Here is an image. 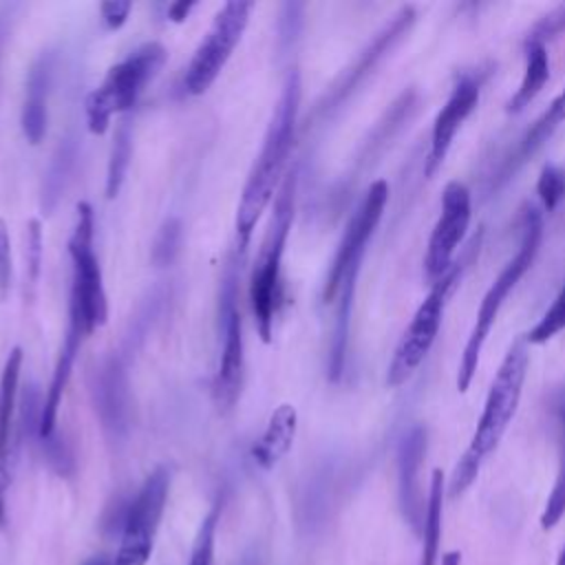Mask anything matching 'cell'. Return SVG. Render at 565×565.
I'll return each mask as SVG.
<instances>
[{"mask_svg": "<svg viewBox=\"0 0 565 565\" xmlns=\"http://www.w3.org/2000/svg\"><path fill=\"white\" fill-rule=\"evenodd\" d=\"M300 73L291 68L285 77L280 97L274 106L267 132L263 137L260 152L247 174V181L241 192V201L236 207V234L238 247L245 249L249 243L252 230L256 227L265 207L274 201L276 188L282 183V172L296 139L298 110H300Z\"/></svg>", "mask_w": 565, "mask_h": 565, "instance_id": "6da1fadb", "label": "cell"}, {"mask_svg": "<svg viewBox=\"0 0 565 565\" xmlns=\"http://www.w3.org/2000/svg\"><path fill=\"white\" fill-rule=\"evenodd\" d=\"M530 369V349L525 338H516L508 353L503 355L499 371L488 388L481 415L477 419V428L470 437L468 448L459 457L446 492L450 499H457L463 494L472 481L477 479L483 461L497 450L499 441L503 439L508 426L512 424L521 395H523V384L527 377Z\"/></svg>", "mask_w": 565, "mask_h": 565, "instance_id": "7a4b0ae2", "label": "cell"}, {"mask_svg": "<svg viewBox=\"0 0 565 565\" xmlns=\"http://www.w3.org/2000/svg\"><path fill=\"white\" fill-rule=\"evenodd\" d=\"M298 192V168H291L274 199V212L260 243L249 280V305L263 342L271 340L274 322L282 302V254L294 221Z\"/></svg>", "mask_w": 565, "mask_h": 565, "instance_id": "3957f363", "label": "cell"}, {"mask_svg": "<svg viewBox=\"0 0 565 565\" xmlns=\"http://www.w3.org/2000/svg\"><path fill=\"white\" fill-rule=\"evenodd\" d=\"M541 236H543V218L536 207H530L523 216V227H521V241L512 258L503 265V269L497 274V278L490 282L488 291L483 294L475 324L470 329V335L466 340V347L461 351V360L457 366V391L466 393L475 380L477 366L481 351L486 347V340L499 318L501 307L505 305L510 291L516 287V282L525 276V271L532 267L539 247H541Z\"/></svg>", "mask_w": 565, "mask_h": 565, "instance_id": "277c9868", "label": "cell"}, {"mask_svg": "<svg viewBox=\"0 0 565 565\" xmlns=\"http://www.w3.org/2000/svg\"><path fill=\"white\" fill-rule=\"evenodd\" d=\"M168 60V51L159 42H146L113 64L102 84L86 97V124L93 135H104L110 117L135 106L137 97L154 79Z\"/></svg>", "mask_w": 565, "mask_h": 565, "instance_id": "5b68a950", "label": "cell"}, {"mask_svg": "<svg viewBox=\"0 0 565 565\" xmlns=\"http://www.w3.org/2000/svg\"><path fill=\"white\" fill-rule=\"evenodd\" d=\"M93 207L82 201L77 203L75 227L68 238L71 254V296H68V318L77 320L86 335L106 324L108 318V300L104 289V278L99 269V260L93 247Z\"/></svg>", "mask_w": 565, "mask_h": 565, "instance_id": "8992f818", "label": "cell"}, {"mask_svg": "<svg viewBox=\"0 0 565 565\" xmlns=\"http://www.w3.org/2000/svg\"><path fill=\"white\" fill-rule=\"evenodd\" d=\"M245 377L243 318L238 309V269L230 260L218 289V364L212 380V395L218 411H230L241 397Z\"/></svg>", "mask_w": 565, "mask_h": 565, "instance_id": "52a82bcc", "label": "cell"}, {"mask_svg": "<svg viewBox=\"0 0 565 565\" xmlns=\"http://www.w3.org/2000/svg\"><path fill=\"white\" fill-rule=\"evenodd\" d=\"M459 265L461 263H455L441 280L430 285V291L419 302L408 327L397 340L393 358L386 369V384L391 388L406 384L413 377V373L419 369V364L426 360L428 351L433 349L444 320V309H446L450 289L459 278Z\"/></svg>", "mask_w": 565, "mask_h": 565, "instance_id": "ba28073f", "label": "cell"}, {"mask_svg": "<svg viewBox=\"0 0 565 565\" xmlns=\"http://www.w3.org/2000/svg\"><path fill=\"white\" fill-rule=\"evenodd\" d=\"M170 470L157 466L128 503L121 519V539L113 565H146L168 503Z\"/></svg>", "mask_w": 565, "mask_h": 565, "instance_id": "9c48e42d", "label": "cell"}, {"mask_svg": "<svg viewBox=\"0 0 565 565\" xmlns=\"http://www.w3.org/2000/svg\"><path fill=\"white\" fill-rule=\"evenodd\" d=\"M252 9L254 2L247 0H230L218 9L185 68L183 90L188 95H203L218 77L247 29Z\"/></svg>", "mask_w": 565, "mask_h": 565, "instance_id": "30bf717a", "label": "cell"}, {"mask_svg": "<svg viewBox=\"0 0 565 565\" xmlns=\"http://www.w3.org/2000/svg\"><path fill=\"white\" fill-rule=\"evenodd\" d=\"M386 203H388V183L384 179H377L366 188L358 210L351 214V218L344 227V234L335 247L333 260H331L327 278H324V287H322L324 302L335 300V294H338L340 285L344 282V278L360 274V265H362L366 245L384 214Z\"/></svg>", "mask_w": 565, "mask_h": 565, "instance_id": "8fae6325", "label": "cell"}, {"mask_svg": "<svg viewBox=\"0 0 565 565\" xmlns=\"http://www.w3.org/2000/svg\"><path fill=\"white\" fill-rule=\"evenodd\" d=\"M472 218V196L461 181H448L441 192L439 216L428 236L424 254V276L433 285L441 280L450 267L452 258L461 247Z\"/></svg>", "mask_w": 565, "mask_h": 565, "instance_id": "7c38bea8", "label": "cell"}, {"mask_svg": "<svg viewBox=\"0 0 565 565\" xmlns=\"http://www.w3.org/2000/svg\"><path fill=\"white\" fill-rule=\"evenodd\" d=\"M88 393L104 435L110 441L126 439L132 426V393L124 360L117 353L95 362L88 373Z\"/></svg>", "mask_w": 565, "mask_h": 565, "instance_id": "4fadbf2b", "label": "cell"}, {"mask_svg": "<svg viewBox=\"0 0 565 565\" xmlns=\"http://www.w3.org/2000/svg\"><path fill=\"white\" fill-rule=\"evenodd\" d=\"M415 22V11L413 7H404L399 9L391 22L375 33V38L360 51V55L351 62L349 68H344V73L333 82V86L322 95V99L316 104L313 117H327L333 110H338L353 90H358V86L373 73V68L384 60V55L408 33V29Z\"/></svg>", "mask_w": 565, "mask_h": 565, "instance_id": "5bb4252c", "label": "cell"}, {"mask_svg": "<svg viewBox=\"0 0 565 565\" xmlns=\"http://www.w3.org/2000/svg\"><path fill=\"white\" fill-rule=\"evenodd\" d=\"M479 95H481V86H479V79H475L472 75H461L455 82V86L450 88L448 99L444 102V106L439 108V113L435 115V121H433L430 148H428V157H426V166H424L426 177H433L441 168L463 121L479 106Z\"/></svg>", "mask_w": 565, "mask_h": 565, "instance_id": "9a60e30c", "label": "cell"}, {"mask_svg": "<svg viewBox=\"0 0 565 565\" xmlns=\"http://www.w3.org/2000/svg\"><path fill=\"white\" fill-rule=\"evenodd\" d=\"M426 455V430L413 426L397 446V503L402 519L415 536L424 532L426 499L422 490V463Z\"/></svg>", "mask_w": 565, "mask_h": 565, "instance_id": "2e32d148", "label": "cell"}, {"mask_svg": "<svg viewBox=\"0 0 565 565\" xmlns=\"http://www.w3.org/2000/svg\"><path fill=\"white\" fill-rule=\"evenodd\" d=\"M20 369H22V349L13 347L4 360V369L0 375V527H4L7 523V494L11 486L13 422H15Z\"/></svg>", "mask_w": 565, "mask_h": 565, "instance_id": "e0dca14e", "label": "cell"}, {"mask_svg": "<svg viewBox=\"0 0 565 565\" xmlns=\"http://www.w3.org/2000/svg\"><path fill=\"white\" fill-rule=\"evenodd\" d=\"M53 51H42L29 73L24 84V102L20 113L22 132L29 143L38 146L46 135L49 124V93H51V79H53Z\"/></svg>", "mask_w": 565, "mask_h": 565, "instance_id": "ac0fdd59", "label": "cell"}, {"mask_svg": "<svg viewBox=\"0 0 565 565\" xmlns=\"http://www.w3.org/2000/svg\"><path fill=\"white\" fill-rule=\"evenodd\" d=\"M298 428V415L291 404H280L271 415L260 435V439L252 448V457L260 468H274L291 448Z\"/></svg>", "mask_w": 565, "mask_h": 565, "instance_id": "d6986e66", "label": "cell"}, {"mask_svg": "<svg viewBox=\"0 0 565 565\" xmlns=\"http://www.w3.org/2000/svg\"><path fill=\"white\" fill-rule=\"evenodd\" d=\"M563 121H565V84L558 90V95L550 102V106L534 119V124L519 139L516 148L512 150L510 159L503 166V179L512 177V172H516L558 130Z\"/></svg>", "mask_w": 565, "mask_h": 565, "instance_id": "ffe728a7", "label": "cell"}, {"mask_svg": "<svg viewBox=\"0 0 565 565\" xmlns=\"http://www.w3.org/2000/svg\"><path fill=\"white\" fill-rule=\"evenodd\" d=\"M77 154H79V139L75 135L62 137L51 161H49V168H46L44 181H42L40 199H42L44 214H51L57 207L60 199L64 196V190L71 181Z\"/></svg>", "mask_w": 565, "mask_h": 565, "instance_id": "44dd1931", "label": "cell"}, {"mask_svg": "<svg viewBox=\"0 0 565 565\" xmlns=\"http://www.w3.org/2000/svg\"><path fill=\"white\" fill-rule=\"evenodd\" d=\"M523 55H525L523 75H521L519 88L508 99V106H505L508 113H521L525 106H530V102L543 90V86L550 79V53L545 44L525 38Z\"/></svg>", "mask_w": 565, "mask_h": 565, "instance_id": "7402d4cb", "label": "cell"}, {"mask_svg": "<svg viewBox=\"0 0 565 565\" xmlns=\"http://www.w3.org/2000/svg\"><path fill=\"white\" fill-rule=\"evenodd\" d=\"M444 499H446V479L439 468L430 475L428 497H426V519L422 532V552L417 565H437L439 545H441V530H444Z\"/></svg>", "mask_w": 565, "mask_h": 565, "instance_id": "603a6c76", "label": "cell"}, {"mask_svg": "<svg viewBox=\"0 0 565 565\" xmlns=\"http://www.w3.org/2000/svg\"><path fill=\"white\" fill-rule=\"evenodd\" d=\"M130 159H132V124L130 119H121L113 137L108 168H106V199H115L119 194Z\"/></svg>", "mask_w": 565, "mask_h": 565, "instance_id": "cb8c5ba5", "label": "cell"}, {"mask_svg": "<svg viewBox=\"0 0 565 565\" xmlns=\"http://www.w3.org/2000/svg\"><path fill=\"white\" fill-rule=\"evenodd\" d=\"M565 514V424H561V439H558V466L552 490L547 494L545 508L541 512V527L552 530Z\"/></svg>", "mask_w": 565, "mask_h": 565, "instance_id": "d4e9b609", "label": "cell"}, {"mask_svg": "<svg viewBox=\"0 0 565 565\" xmlns=\"http://www.w3.org/2000/svg\"><path fill=\"white\" fill-rule=\"evenodd\" d=\"M565 329V282L558 289L556 298L547 307V311L541 316V320L523 335L527 344H545L554 335H558Z\"/></svg>", "mask_w": 565, "mask_h": 565, "instance_id": "484cf974", "label": "cell"}, {"mask_svg": "<svg viewBox=\"0 0 565 565\" xmlns=\"http://www.w3.org/2000/svg\"><path fill=\"white\" fill-rule=\"evenodd\" d=\"M221 519V508L214 505L199 523L192 550H190V561L188 565H214V545H216V527Z\"/></svg>", "mask_w": 565, "mask_h": 565, "instance_id": "4316f807", "label": "cell"}, {"mask_svg": "<svg viewBox=\"0 0 565 565\" xmlns=\"http://www.w3.org/2000/svg\"><path fill=\"white\" fill-rule=\"evenodd\" d=\"M179 245H181V221L168 218L154 236V245H152L154 265H159V267L170 265L174 260V256L179 254Z\"/></svg>", "mask_w": 565, "mask_h": 565, "instance_id": "83f0119b", "label": "cell"}, {"mask_svg": "<svg viewBox=\"0 0 565 565\" xmlns=\"http://www.w3.org/2000/svg\"><path fill=\"white\" fill-rule=\"evenodd\" d=\"M536 194L545 212H552L565 196V179L558 166H545L536 181Z\"/></svg>", "mask_w": 565, "mask_h": 565, "instance_id": "f1b7e54d", "label": "cell"}, {"mask_svg": "<svg viewBox=\"0 0 565 565\" xmlns=\"http://www.w3.org/2000/svg\"><path fill=\"white\" fill-rule=\"evenodd\" d=\"M561 33H565V2L550 9L534 26L532 31L527 33V40H534V42H550L554 38H558Z\"/></svg>", "mask_w": 565, "mask_h": 565, "instance_id": "f546056e", "label": "cell"}, {"mask_svg": "<svg viewBox=\"0 0 565 565\" xmlns=\"http://www.w3.org/2000/svg\"><path fill=\"white\" fill-rule=\"evenodd\" d=\"M11 287V238L7 223L0 218V298H7Z\"/></svg>", "mask_w": 565, "mask_h": 565, "instance_id": "4dcf8cb0", "label": "cell"}, {"mask_svg": "<svg viewBox=\"0 0 565 565\" xmlns=\"http://www.w3.org/2000/svg\"><path fill=\"white\" fill-rule=\"evenodd\" d=\"M130 9H132L130 0H106V2H102L99 13H102V20H104L106 29H119L126 22Z\"/></svg>", "mask_w": 565, "mask_h": 565, "instance_id": "1f68e13d", "label": "cell"}, {"mask_svg": "<svg viewBox=\"0 0 565 565\" xmlns=\"http://www.w3.org/2000/svg\"><path fill=\"white\" fill-rule=\"evenodd\" d=\"M40 256H42V230H40V221L33 218L29 223V269H31V282H35V278H38Z\"/></svg>", "mask_w": 565, "mask_h": 565, "instance_id": "d6a6232c", "label": "cell"}, {"mask_svg": "<svg viewBox=\"0 0 565 565\" xmlns=\"http://www.w3.org/2000/svg\"><path fill=\"white\" fill-rule=\"evenodd\" d=\"M194 7H196L194 0H177V2L168 4L166 13H168V18H170L172 22H183V20L190 15V11H192Z\"/></svg>", "mask_w": 565, "mask_h": 565, "instance_id": "836d02e7", "label": "cell"}, {"mask_svg": "<svg viewBox=\"0 0 565 565\" xmlns=\"http://www.w3.org/2000/svg\"><path fill=\"white\" fill-rule=\"evenodd\" d=\"M550 408H552V413L556 415V419H558L561 424H565V382L552 393V397H550Z\"/></svg>", "mask_w": 565, "mask_h": 565, "instance_id": "e575fe53", "label": "cell"}, {"mask_svg": "<svg viewBox=\"0 0 565 565\" xmlns=\"http://www.w3.org/2000/svg\"><path fill=\"white\" fill-rule=\"evenodd\" d=\"M82 565H113V558L106 554H95V556L86 558Z\"/></svg>", "mask_w": 565, "mask_h": 565, "instance_id": "d590c367", "label": "cell"}, {"mask_svg": "<svg viewBox=\"0 0 565 565\" xmlns=\"http://www.w3.org/2000/svg\"><path fill=\"white\" fill-rule=\"evenodd\" d=\"M441 565H461V554L459 552H446L441 558Z\"/></svg>", "mask_w": 565, "mask_h": 565, "instance_id": "8d00e7d4", "label": "cell"}, {"mask_svg": "<svg viewBox=\"0 0 565 565\" xmlns=\"http://www.w3.org/2000/svg\"><path fill=\"white\" fill-rule=\"evenodd\" d=\"M554 565H565V545L561 547V552H558V556H556V563Z\"/></svg>", "mask_w": 565, "mask_h": 565, "instance_id": "74e56055", "label": "cell"}, {"mask_svg": "<svg viewBox=\"0 0 565 565\" xmlns=\"http://www.w3.org/2000/svg\"><path fill=\"white\" fill-rule=\"evenodd\" d=\"M2 42H4V24H2V20H0V51H2ZM2 55V53H0Z\"/></svg>", "mask_w": 565, "mask_h": 565, "instance_id": "f35d334b", "label": "cell"}, {"mask_svg": "<svg viewBox=\"0 0 565 565\" xmlns=\"http://www.w3.org/2000/svg\"><path fill=\"white\" fill-rule=\"evenodd\" d=\"M561 172H563V179H565V168H561Z\"/></svg>", "mask_w": 565, "mask_h": 565, "instance_id": "ab89813d", "label": "cell"}]
</instances>
